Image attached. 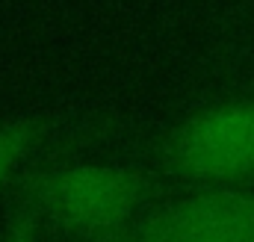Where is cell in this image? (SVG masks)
Returning a JSON list of instances; mask_svg holds the SVG:
<instances>
[{
	"instance_id": "3957f363",
	"label": "cell",
	"mask_w": 254,
	"mask_h": 242,
	"mask_svg": "<svg viewBox=\"0 0 254 242\" xmlns=\"http://www.w3.org/2000/svg\"><path fill=\"white\" fill-rule=\"evenodd\" d=\"M110 242H254V189H195L142 213Z\"/></svg>"
},
{
	"instance_id": "6da1fadb",
	"label": "cell",
	"mask_w": 254,
	"mask_h": 242,
	"mask_svg": "<svg viewBox=\"0 0 254 242\" xmlns=\"http://www.w3.org/2000/svg\"><path fill=\"white\" fill-rule=\"evenodd\" d=\"M157 189V178L136 166L65 163L21 172L18 192L27 195L42 222L86 242H110L133 225Z\"/></svg>"
},
{
	"instance_id": "7a4b0ae2",
	"label": "cell",
	"mask_w": 254,
	"mask_h": 242,
	"mask_svg": "<svg viewBox=\"0 0 254 242\" xmlns=\"http://www.w3.org/2000/svg\"><path fill=\"white\" fill-rule=\"evenodd\" d=\"M154 163L195 189L254 186V95H234L190 113L163 133Z\"/></svg>"
},
{
	"instance_id": "277c9868",
	"label": "cell",
	"mask_w": 254,
	"mask_h": 242,
	"mask_svg": "<svg viewBox=\"0 0 254 242\" xmlns=\"http://www.w3.org/2000/svg\"><path fill=\"white\" fill-rule=\"evenodd\" d=\"M57 133V119L48 113H18L0 119V189L15 181L36 151Z\"/></svg>"
},
{
	"instance_id": "5b68a950",
	"label": "cell",
	"mask_w": 254,
	"mask_h": 242,
	"mask_svg": "<svg viewBox=\"0 0 254 242\" xmlns=\"http://www.w3.org/2000/svg\"><path fill=\"white\" fill-rule=\"evenodd\" d=\"M39 225H42V216H39V207L18 192V201L12 207V216H9V231H6V240L3 242H39Z\"/></svg>"
}]
</instances>
